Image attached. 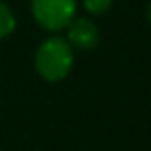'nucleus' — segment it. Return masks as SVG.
I'll list each match as a JSON object with an SVG mask.
<instances>
[{
    "label": "nucleus",
    "mask_w": 151,
    "mask_h": 151,
    "mask_svg": "<svg viewBox=\"0 0 151 151\" xmlns=\"http://www.w3.org/2000/svg\"><path fill=\"white\" fill-rule=\"evenodd\" d=\"M35 70L37 75L48 81V83H58L62 79L68 77V73L73 70L75 64V50L73 46L60 37V35H52L48 40H44L37 50H35V58H33Z\"/></svg>",
    "instance_id": "1"
},
{
    "label": "nucleus",
    "mask_w": 151,
    "mask_h": 151,
    "mask_svg": "<svg viewBox=\"0 0 151 151\" xmlns=\"http://www.w3.org/2000/svg\"><path fill=\"white\" fill-rule=\"evenodd\" d=\"M31 15L42 29L56 35L77 17V0H31Z\"/></svg>",
    "instance_id": "2"
},
{
    "label": "nucleus",
    "mask_w": 151,
    "mask_h": 151,
    "mask_svg": "<svg viewBox=\"0 0 151 151\" xmlns=\"http://www.w3.org/2000/svg\"><path fill=\"white\" fill-rule=\"evenodd\" d=\"M64 31L73 50H93L99 44V29L91 17H75Z\"/></svg>",
    "instance_id": "3"
},
{
    "label": "nucleus",
    "mask_w": 151,
    "mask_h": 151,
    "mask_svg": "<svg viewBox=\"0 0 151 151\" xmlns=\"http://www.w3.org/2000/svg\"><path fill=\"white\" fill-rule=\"evenodd\" d=\"M15 27H17V17H15L13 9L0 0V40L9 37L15 31Z\"/></svg>",
    "instance_id": "4"
},
{
    "label": "nucleus",
    "mask_w": 151,
    "mask_h": 151,
    "mask_svg": "<svg viewBox=\"0 0 151 151\" xmlns=\"http://www.w3.org/2000/svg\"><path fill=\"white\" fill-rule=\"evenodd\" d=\"M114 4V0H81V6L89 17H101L106 15Z\"/></svg>",
    "instance_id": "5"
},
{
    "label": "nucleus",
    "mask_w": 151,
    "mask_h": 151,
    "mask_svg": "<svg viewBox=\"0 0 151 151\" xmlns=\"http://www.w3.org/2000/svg\"><path fill=\"white\" fill-rule=\"evenodd\" d=\"M145 17H147V23L151 25V0L147 2V9H145Z\"/></svg>",
    "instance_id": "6"
}]
</instances>
